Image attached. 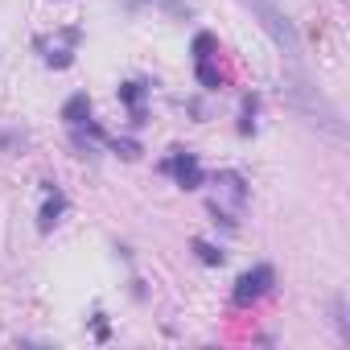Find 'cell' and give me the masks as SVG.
Segmentation results:
<instances>
[{
  "mask_svg": "<svg viewBox=\"0 0 350 350\" xmlns=\"http://www.w3.org/2000/svg\"><path fill=\"white\" fill-rule=\"evenodd\" d=\"M239 5L260 21V29L276 42V50H280L293 66H301V33H297V25L288 21V13L276 5V0H239Z\"/></svg>",
  "mask_w": 350,
  "mask_h": 350,
  "instance_id": "2",
  "label": "cell"
},
{
  "mask_svg": "<svg viewBox=\"0 0 350 350\" xmlns=\"http://www.w3.org/2000/svg\"><path fill=\"white\" fill-rule=\"evenodd\" d=\"M62 206H66V202H62V194H54V198H50V202L42 206V231H50V227L58 223V215H62Z\"/></svg>",
  "mask_w": 350,
  "mask_h": 350,
  "instance_id": "9",
  "label": "cell"
},
{
  "mask_svg": "<svg viewBox=\"0 0 350 350\" xmlns=\"http://www.w3.org/2000/svg\"><path fill=\"white\" fill-rule=\"evenodd\" d=\"M272 268L268 264H260V268H252V272H243L239 280H235V305H252V301H260L268 288H272Z\"/></svg>",
  "mask_w": 350,
  "mask_h": 350,
  "instance_id": "4",
  "label": "cell"
},
{
  "mask_svg": "<svg viewBox=\"0 0 350 350\" xmlns=\"http://www.w3.org/2000/svg\"><path fill=\"white\" fill-rule=\"evenodd\" d=\"M194 252H198L202 264H223V252H219L215 243H206V239H194Z\"/></svg>",
  "mask_w": 350,
  "mask_h": 350,
  "instance_id": "11",
  "label": "cell"
},
{
  "mask_svg": "<svg viewBox=\"0 0 350 350\" xmlns=\"http://www.w3.org/2000/svg\"><path fill=\"white\" fill-rule=\"evenodd\" d=\"M288 103L297 107V116L305 120V124H313V128H325L329 136H342V120H338V111L329 107V99L301 75V66H293V75H288Z\"/></svg>",
  "mask_w": 350,
  "mask_h": 350,
  "instance_id": "1",
  "label": "cell"
},
{
  "mask_svg": "<svg viewBox=\"0 0 350 350\" xmlns=\"http://www.w3.org/2000/svg\"><path fill=\"white\" fill-rule=\"evenodd\" d=\"M165 173H173V178H178V186H186V190H198V186H202V165H198L194 152H173V157L165 161Z\"/></svg>",
  "mask_w": 350,
  "mask_h": 350,
  "instance_id": "5",
  "label": "cell"
},
{
  "mask_svg": "<svg viewBox=\"0 0 350 350\" xmlns=\"http://www.w3.org/2000/svg\"><path fill=\"white\" fill-rule=\"evenodd\" d=\"M198 79H202V87H211V91H215V87L223 83V75H219V70L211 66V58H198Z\"/></svg>",
  "mask_w": 350,
  "mask_h": 350,
  "instance_id": "10",
  "label": "cell"
},
{
  "mask_svg": "<svg viewBox=\"0 0 350 350\" xmlns=\"http://www.w3.org/2000/svg\"><path fill=\"white\" fill-rule=\"evenodd\" d=\"M243 202H247V186H243V178H239V173H219V178H215V215H239L243 211Z\"/></svg>",
  "mask_w": 350,
  "mask_h": 350,
  "instance_id": "3",
  "label": "cell"
},
{
  "mask_svg": "<svg viewBox=\"0 0 350 350\" xmlns=\"http://www.w3.org/2000/svg\"><path fill=\"white\" fill-rule=\"evenodd\" d=\"M148 5H157V9L169 13V17H190V13H194L190 0H148Z\"/></svg>",
  "mask_w": 350,
  "mask_h": 350,
  "instance_id": "7",
  "label": "cell"
},
{
  "mask_svg": "<svg viewBox=\"0 0 350 350\" xmlns=\"http://www.w3.org/2000/svg\"><path fill=\"white\" fill-rule=\"evenodd\" d=\"M87 116H91V99L79 91L75 99H66V107H62V120L70 124V128H83L87 124Z\"/></svg>",
  "mask_w": 350,
  "mask_h": 350,
  "instance_id": "6",
  "label": "cell"
},
{
  "mask_svg": "<svg viewBox=\"0 0 350 350\" xmlns=\"http://www.w3.org/2000/svg\"><path fill=\"white\" fill-rule=\"evenodd\" d=\"M120 95H124V103L132 107V116L140 120V99H144V87H140V83H124V87H120Z\"/></svg>",
  "mask_w": 350,
  "mask_h": 350,
  "instance_id": "8",
  "label": "cell"
}]
</instances>
